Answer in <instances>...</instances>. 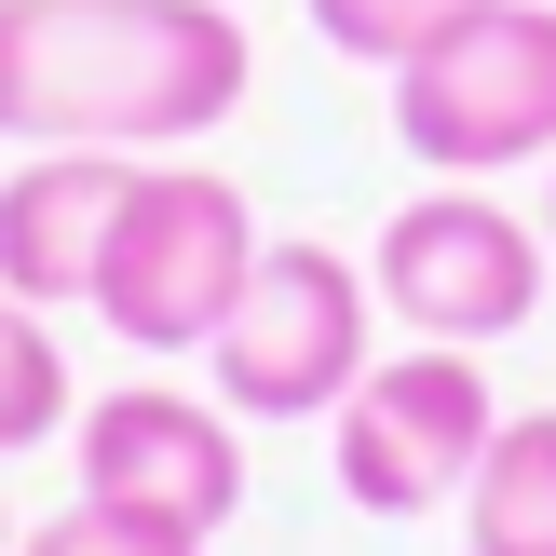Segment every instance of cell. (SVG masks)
<instances>
[{"instance_id": "cell-1", "label": "cell", "mask_w": 556, "mask_h": 556, "mask_svg": "<svg viewBox=\"0 0 556 556\" xmlns=\"http://www.w3.org/2000/svg\"><path fill=\"white\" fill-rule=\"evenodd\" d=\"M258 81L231 0H0L14 150H190Z\"/></svg>"}, {"instance_id": "cell-11", "label": "cell", "mask_w": 556, "mask_h": 556, "mask_svg": "<svg viewBox=\"0 0 556 556\" xmlns=\"http://www.w3.org/2000/svg\"><path fill=\"white\" fill-rule=\"evenodd\" d=\"M14 556H204V530H177L150 503H109V489H68L41 530H14Z\"/></svg>"}, {"instance_id": "cell-7", "label": "cell", "mask_w": 556, "mask_h": 556, "mask_svg": "<svg viewBox=\"0 0 556 556\" xmlns=\"http://www.w3.org/2000/svg\"><path fill=\"white\" fill-rule=\"evenodd\" d=\"M68 462H81V489L150 503V516H177V530H204V543L244 516V421L217 394H177V380H123V394H96L68 421Z\"/></svg>"}, {"instance_id": "cell-12", "label": "cell", "mask_w": 556, "mask_h": 556, "mask_svg": "<svg viewBox=\"0 0 556 556\" xmlns=\"http://www.w3.org/2000/svg\"><path fill=\"white\" fill-rule=\"evenodd\" d=\"M489 0H313V27L353 54V68H407V54H434L448 27H476Z\"/></svg>"}, {"instance_id": "cell-9", "label": "cell", "mask_w": 556, "mask_h": 556, "mask_svg": "<svg viewBox=\"0 0 556 556\" xmlns=\"http://www.w3.org/2000/svg\"><path fill=\"white\" fill-rule=\"evenodd\" d=\"M462 556H556V407H516L462 489Z\"/></svg>"}, {"instance_id": "cell-4", "label": "cell", "mask_w": 556, "mask_h": 556, "mask_svg": "<svg viewBox=\"0 0 556 556\" xmlns=\"http://www.w3.org/2000/svg\"><path fill=\"white\" fill-rule=\"evenodd\" d=\"M394 136L434 177H516L556 163V0H489L434 54L394 68Z\"/></svg>"}, {"instance_id": "cell-10", "label": "cell", "mask_w": 556, "mask_h": 556, "mask_svg": "<svg viewBox=\"0 0 556 556\" xmlns=\"http://www.w3.org/2000/svg\"><path fill=\"white\" fill-rule=\"evenodd\" d=\"M54 421H81V394H68V340H54V313L0 299V462L54 448Z\"/></svg>"}, {"instance_id": "cell-13", "label": "cell", "mask_w": 556, "mask_h": 556, "mask_svg": "<svg viewBox=\"0 0 556 556\" xmlns=\"http://www.w3.org/2000/svg\"><path fill=\"white\" fill-rule=\"evenodd\" d=\"M543 244H556V163H543Z\"/></svg>"}, {"instance_id": "cell-2", "label": "cell", "mask_w": 556, "mask_h": 556, "mask_svg": "<svg viewBox=\"0 0 556 556\" xmlns=\"http://www.w3.org/2000/svg\"><path fill=\"white\" fill-rule=\"evenodd\" d=\"M244 286H258V204H244L217 163H136L123 231H109L81 313L123 353H163V367H177V353H204L217 326H231Z\"/></svg>"}, {"instance_id": "cell-5", "label": "cell", "mask_w": 556, "mask_h": 556, "mask_svg": "<svg viewBox=\"0 0 556 556\" xmlns=\"http://www.w3.org/2000/svg\"><path fill=\"white\" fill-rule=\"evenodd\" d=\"M367 313H380L367 258H340V244H258V286L204 340L217 407L231 421H326L367 380Z\"/></svg>"}, {"instance_id": "cell-14", "label": "cell", "mask_w": 556, "mask_h": 556, "mask_svg": "<svg viewBox=\"0 0 556 556\" xmlns=\"http://www.w3.org/2000/svg\"><path fill=\"white\" fill-rule=\"evenodd\" d=\"M0 556H14V503H0Z\"/></svg>"}, {"instance_id": "cell-8", "label": "cell", "mask_w": 556, "mask_h": 556, "mask_svg": "<svg viewBox=\"0 0 556 556\" xmlns=\"http://www.w3.org/2000/svg\"><path fill=\"white\" fill-rule=\"evenodd\" d=\"M123 190H136V150H27L0 177V299L27 313H68L96 299V258L123 231Z\"/></svg>"}, {"instance_id": "cell-3", "label": "cell", "mask_w": 556, "mask_h": 556, "mask_svg": "<svg viewBox=\"0 0 556 556\" xmlns=\"http://www.w3.org/2000/svg\"><path fill=\"white\" fill-rule=\"evenodd\" d=\"M543 271H556L543 217H516L489 177H434L421 204H394V217H380L367 286H380V313H394L407 340L476 353V340H516V326L543 313Z\"/></svg>"}, {"instance_id": "cell-6", "label": "cell", "mask_w": 556, "mask_h": 556, "mask_svg": "<svg viewBox=\"0 0 556 556\" xmlns=\"http://www.w3.org/2000/svg\"><path fill=\"white\" fill-rule=\"evenodd\" d=\"M326 434H340V503L353 516H434V503L476 489L503 407H489V367H462L448 340H407L394 367H367L326 407Z\"/></svg>"}]
</instances>
